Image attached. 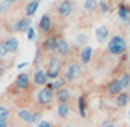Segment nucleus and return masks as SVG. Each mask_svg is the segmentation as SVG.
<instances>
[{"label": "nucleus", "instance_id": "obj_33", "mask_svg": "<svg viewBox=\"0 0 130 127\" xmlns=\"http://www.w3.org/2000/svg\"><path fill=\"white\" fill-rule=\"evenodd\" d=\"M39 127H53L50 121H45V119H40L39 121Z\"/></svg>", "mask_w": 130, "mask_h": 127}, {"label": "nucleus", "instance_id": "obj_18", "mask_svg": "<svg viewBox=\"0 0 130 127\" xmlns=\"http://www.w3.org/2000/svg\"><path fill=\"white\" fill-rule=\"evenodd\" d=\"M31 26V19L29 17H23V19H19L17 22H15V29L17 31H26L28 28Z\"/></svg>", "mask_w": 130, "mask_h": 127}, {"label": "nucleus", "instance_id": "obj_6", "mask_svg": "<svg viewBox=\"0 0 130 127\" xmlns=\"http://www.w3.org/2000/svg\"><path fill=\"white\" fill-rule=\"evenodd\" d=\"M19 118L23 119L25 122L34 124V122L40 121V113H32V112H29L28 108H22V110H19Z\"/></svg>", "mask_w": 130, "mask_h": 127}, {"label": "nucleus", "instance_id": "obj_1", "mask_svg": "<svg viewBox=\"0 0 130 127\" xmlns=\"http://www.w3.org/2000/svg\"><path fill=\"white\" fill-rule=\"evenodd\" d=\"M107 50H108V53L110 54H113V56H121V54H124L125 53V50H127V42H125V39L122 37V36H113L111 39H110V42H108V45H107Z\"/></svg>", "mask_w": 130, "mask_h": 127}, {"label": "nucleus", "instance_id": "obj_19", "mask_svg": "<svg viewBox=\"0 0 130 127\" xmlns=\"http://www.w3.org/2000/svg\"><path fill=\"white\" fill-rule=\"evenodd\" d=\"M91 54H93V50L91 46H84L82 50H80V59H82V64H90L91 60Z\"/></svg>", "mask_w": 130, "mask_h": 127}, {"label": "nucleus", "instance_id": "obj_34", "mask_svg": "<svg viewBox=\"0 0 130 127\" xmlns=\"http://www.w3.org/2000/svg\"><path fill=\"white\" fill-rule=\"evenodd\" d=\"M0 127H9L8 121H2V119H0Z\"/></svg>", "mask_w": 130, "mask_h": 127}, {"label": "nucleus", "instance_id": "obj_38", "mask_svg": "<svg viewBox=\"0 0 130 127\" xmlns=\"http://www.w3.org/2000/svg\"><path fill=\"white\" fill-rule=\"evenodd\" d=\"M128 116H130V110H128Z\"/></svg>", "mask_w": 130, "mask_h": 127}, {"label": "nucleus", "instance_id": "obj_40", "mask_svg": "<svg viewBox=\"0 0 130 127\" xmlns=\"http://www.w3.org/2000/svg\"><path fill=\"white\" fill-rule=\"evenodd\" d=\"M0 14H2V12H0Z\"/></svg>", "mask_w": 130, "mask_h": 127}, {"label": "nucleus", "instance_id": "obj_36", "mask_svg": "<svg viewBox=\"0 0 130 127\" xmlns=\"http://www.w3.org/2000/svg\"><path fill=\"white\" fill-rule=\"evenodd\" d=\"M5 2H6V3H9V5H11V3H14V2H17V0H5Z\"/></svg>", "mask_w": 130, "mask_h": 127}, {"label": "nucleus", "instance_id": "obj_13", "mask_svg": "<svg viewBox=\"0 0 130 127\" xmlns=\"http://www.w3.org/2000/svg\"><path fill=\"white\" fill-rule=\"evenodd\" d=\"M48 82H50V79H48L46 71L42 70V68L36 70V73H34V84H37V85H46Z\"/></svg>", "mask_w": 130, "mask_h": 127}, {"label": "nucleus", "instance_id": "obj_17", "mask_svg": "<svg viewBox=\"0 0 130 127\" xmlns=\"http://www.w3.org/2000/svg\"><path fill=\"white\" fill-rule=\"evenodd\" d=\"M5 45H6V50H8V53H11V54L17 53V51H19V46H20L19 40L15 39V37H9V39L5 42Z\"/></svg>", "mask_w": 130, "mask_h": 127}, {"label": "nucleus", "instance_id": "obj_3", "mask_svg": "<svg viewBox=\"0 0 130 127\" xmlns=\"http://www.w3.org/2000/svg\"><path fill=\"white\" fill-rule=\"evenodd\" d=\"M53 99H54V91L48 87V85H45L43 88L39 90V93H37V101H39L40 105H50Z\"/></svg>", "mask_w": 130, "mask_h": 127}, {"label": "nucleus", "instance_id": "obj_39", "mask_svg": "<svg viewBox=\"0 0 130 127\" xmlns=\"http://www.w3.org/2000/svg\"><path fill=\"white\" fill-rule=\"evenodd\" d=\"M37 2H39V0H37Z\"/></svg>", "mask_w": 130, "mask_h": 127}, {"label": "nucleus", "instance_id": "obj_28", "mask_svg": "<svg viewBox=\"0 0 130 127\" xmlns=\"http://www.w3.org/2000/svg\"><path fill=\"white\" fill-rule=\"evenodd\" d=\"M76 43L77 45H80V46H85V43H87V36L85 34H82V33H80V34H77L76 36Z\"/></svg>", "mask_w": 130, "mask_h": 127}, {"label": "nucleus", "instance_id": "obj_4", "mask_svg": "<svg viewBox=\"0 0 130 127\" xmlns=\"http://www.w3.org/2000/svg\"><path fill=\"white\" fill-rule=\"evenodd\" d=\"M80 74H82V68H80V65L77 62H73V64H70V65L67 67L65 79L70 81V82H73V81H77V79L80 77Z\"/></svg>", "mask_w": 130, "mask_h": 127}, {"label": "nucleus", "instance_id": "obj_10", "mask_svg": "<svg viewBox=\"0 0 130 127\" xmlns=\"http://www.w3.org/2000/svg\"><path fill=\"white\" fill-rule=\"evenodd\" d=\"M54 98L57 99L59 104H68V102H70V98H71V93H70L68 88H65V87H63V88H60V90L56 91Z\"/></svg>", "mask_w": 130, "mask_h": 127}, {"label": "nucleus", "instance_id": "obj_16", "mask_svg": "<svg viewBox=\"0 0 130 127\" xmlns=\"http://www.w3.org/2000/svg\"><path fill=\"white\" fill-rule=\"evenodd\" d=\"M65 84H67V79H65V77H62V76H57L56 79H53V81L51 82H48L46 85L48 87H50L51 90H60V88H63L65 87Z\"/></svg>", "mask_w": 130, "mask_h": 127}, {"label": "nucleus", "instance_id": "obj_14", "mask_svg": "<svg viewBox=\"0 0 130 127\" xmlns=\"http://www.w3.org/2000/svg\"><path fill=\"white\" fill-rule=\"evenodd\" d=\"M118 17L124 22V25L130 23V8L127 5H119L118 6Z\"/></svg>", "mask_w": 130, "mask_h": 127}, {"label": "nucleus", "instance_id": "obj_2", "mask_svg": "<svg viewBox=\"0 0 130 127\" xmlns=\"http://www.w3.org/2000/svg\"><path fill=\"white\" fill-rule=\"evenodd\" d=\"M60 67H62V59L59 56H51L50 60H48V68H46V74H48V79H56L60 73Z\"/></svg>", "mask_w": 130, "mask_h": 127}, {"label": "nucleus", "instance_id": "obj_8", "mask_svg": "<svg viewBox=\"0 0 130 127\" xmlns=\"http://www.w3.org/2000/svg\"><path fill=\"white\" fill-rule=\"evenodd\" d=\"M51 28H53V22H51V17L48 14H43L42 17H40V20H39V29H40V33H43V34H48L51 31Z\"/></svg>", "mask_w": 130, "mask_h": 127}, {"label": "nucleus", "instance_id": "obj_7", "mask_svg": "<svg viewBox=\"0 0 130 127\" xmlns=\"http://www.w3.org/2000/svg\"><path fill=\"white\" fill-rule=\"evenodd\" d=\"M71 51V46L70 43L65 40L63 37H57V42H56V53L59 56H68Z\"/></svg>", "mask_w": 130, "mask_h": 127}, {"label": "nucleus", "instance_id": "obj_32", "mask_svg": "<svg viewBox=\"0 0 130 127\" xmlns=\"http://www.w3.org/2000/svg\"><path fill=\"white\" fill-rule=\"evenodd\" d=\"M9 11V3H6V2H2L0 3V12H8Z\"/></svg>", "mask_w": 130, "mask_h": 127}, {"label": "nucleus", "instance_id": "obj_29", "mask_svg": "<svg viewBox=\"0 0 130 127\" xmlns=\"http://www.w3.org/2000/svg\"><path fill=\"white\" fill-rule=\"evenodd\" d=\"M26 33H28V40H34L36 36H37V34H36V29H34V28H31V26L26 29Z\"/></svg>", "mask_w": 130, "mask_h": 127}, {"label": "nucleus", "instance_id": "obj_9", "mask_svg": "<svg viewBox=\"0 0 130 127\" xmlns=\"http://www.w3.org/2000/svg\"><path fill=\"white\" fill-rule=\"evenodd\" d=\"M56 42H57V37L56 36H48L42 42V50L46 51V53H54L56 51Z\"/></svg>", "mask_w": 130, "mask_h": 127}, {"label": "nucleus", "instance_id": "obj_20", "mask_svg": "<svg viewBox=\"0 0 130 127\" xmlns=\"http://www.w3.org/2000/svg\"><path fill=\"white\" fill-rule=\"evenodd\" d=\"M128 102H130V94L127 91H122L116 96V105L118 107H125Z\"/></svg>", "mask_w": 130, "mask_h": 127}, {"label": "nucleus", "instance_id": "obj_21", "mask_svg": "<svg viewBox=\"0 0 130 127\" xmlns=\"http://www.w3.org/2000/svg\"><path fill=\"white\" fill-rule=\"evenodd\" d=\"M70 112H71V108H70V104H59L57 105V116L59 118H67L70 116Z\"/></svg>", "mask_w": 130, "mask_h": 127}, {"label": "nucleus", "instance_id": "obj_5", "mask_svg": "<svg viewBox=\"0 0 130 127\" xmlns=\"http://www.w3.org/2000/svg\"><path fill=\"white\" fill-rule=\"evenodd\" d=\"M57 14L60 17H70L73 14V2L71 0H62V2L57 5Z\"/></svg>", "mask_w": 130, "mask_h": 127}, {"label": "nucleus", "instance_id": "obj_35", "mask_svg": "<svg viewBox=\"0 0 130 127\" xmlns=\"http://www.w3.org/2000/svg\"><path fill=\"white\" fill-rule=\"evenodd\" d=\"M3 73H5V68H3L2 65H0V77H2V76H3Z\"/></svg>", "mask_w": 130, "mask_h": 127}, {"label": "nucleus", "instance_id": "obj_30", "mask_svg": "<svg viewBox=\"0 0 130 127\" xmlns=\"http://www.w3.org/2000/svg\"><path fill=\"white\" fill-rule=\"evenodd\" d=\"M8 54V50H6V45H5V42H0V59L2 57H5Z\"/></svg>", "mask_w": 130, "mask_h": 127}, {"label": "nucleus", "instance_id": "obj_23", "mask_svg": "<svg viewBox=\"0 0 130 127\" xmlns=\"http://www.w3.org/2000/svg\"><path fill=\"white\" fill-rule=\"evenodd\" d=\"M87 105H85V96H79V99H77V110H79V115L82 116V118H85L87 116Z\"/></svg>", "mask_w": 130, "mask_h": 127}, {"label": "nucleus", "instance_id": "obj_37", "mask_svg": "<svg viewBox=\"0 0 130 127\" xmlns=\"http://www.w3.org/2000/svg\"><path fill=\"white\" fill-rule=\"evenodd\" d=\"M65 127H73V125H65Z\"/></svg>", "mask_w": 130, "mask_h": 127}, {"label": "nucleus", "instance_id": "obj_11", "mask_svg": "<svg viewBox=\"0 0 130 127\" xmlns=\"http://www.w3.org/2000/svg\"><path fill=\"white\" fill-rule=\"evenodd\" d=\"M15 87H17L19 90H26L28 87H29V84H31V81H29V76L26 74V73H20L17 77H15Z\"/></svg>", "mask_w": 130, "mask_h": 127}, {"label": "nucleus", "instance_id": "obj_24", "mask_svg": "<svg viewBox=\"0 0 130 127\" xmlns=\"http://www.w3.org/2000/svg\"><path fill=\"white\" fill-rule=\"evenodd\" d=\"M118 81H119V84L122 85V88H124V90L130 88V74H127V73H122V74L118 77Z\"/></svg>", "mask_w": 130, "mask_h": 127}, {"label": "nucleus", "instance_id": "obj_12", "mask_svg": "<svg viewBox=\"0 0 130 127\" xmlns=\"http://www.w3.org/2000/svg\"><path fill=\"white\" fill-rule=\"evenodd\" d=\"M107 91H108L110 94H113V96H118L119 93L124 91V88H122V85L119 84L118 79H111V81L107 84Z\"/></svg>", "mask_w": 130, "mask_h": 127}, {"label": "nucleus", "instance_id": "obj_27", "mask_svg": "<svg viewBox=\"0 0 130 127\" xmlns=\"http://www.w3.org/2000/svg\"><path fill=\"white\" fill-rule=\"evenodd\" d=\"M9 115H11L9 108L5 107V105H0V119H2V121H6V119L9 118Z\"/></svg>", "mask_w": 130, "mask_h": 127}, {"label": "nucleus", "instance_id": "obj_22", "mask_svg": "<svg viewBox=\"0 0 130 127\" xmlns=\"http://www.w3.org/2000/svg\"><path fill=\"white\" fill-rule=\"evenodd\" d=\"M37 8H39V2H37V0H31V2L26 5V8H25L26 17H31V15H34L36 11H37Z\"/></svg>", "mask_w": 130, "mask_h": 127}, {"label": "nucleus", "instance_id": "obj_26", "mask_svg": "<svg viewBox=\"0 0 130 127\" xmlns=\"http://www.w3.org/2000/svg\"><path fill=\"white\" fill-rule=\"evenodd\" d=\"M84 9H85L87 12H93L94 9H98V0H85Z\"/></svg>", "mask_w": 130, "mask_h": 127}, {"label": "nucleus", "instance_id": "obj_15", "mask_svg": "<svg viewBox=\"0 0 130 127\" xmlns=\"http://www.w3.org/2000/svg\"><path fill=\"white\" fill-rule=\"evenodd\" d=\"M108 26H105V25H101V26H98L96 28V31H94V36H96V40L98 42H105L107 40V37H108Z\"/></svg>", "mask_w": 130, "mask_h": 127}, {"label": "nucleus", "instance_id": "obj_31", "mask_svg": "<svg viewBox=\"0 0 130 127\" xmlns=\"http://www.w3.org/2000/svg\"><path fill=\"white\" fill-rule=\"evenodd\" d=\"M99 127H116V124L113 122L111 119H105V121H102L101 122V125Z\"/></svg>", "mask_w": 130, "mask_h": 127}, {"label": "nucleus", "instance_id": "obj_25", "mask_svg": "<svg viewBox=\"0 0 130 127\" xmlns=\"http://www.w3.org/2000/svg\"><path fill=\"white\" fill-rule=\"evenodd\" d=\"M110 8H111V5H110L108 0H99V2H98V9H99L102 14L108 12V11H110Z\"/></svg>", "mask_w": 130, "mask_h": 127}]
</instances>
